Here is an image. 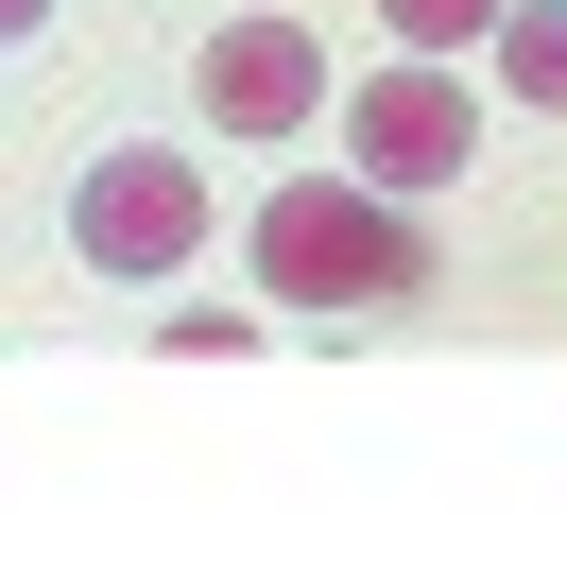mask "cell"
Here are the masks:
<instances>
[{"mask_svg":"<svg viewBox=\"0 0 567 567\" xmlns=\"http://www.w3.org/2000/svg\"><path fill=\"white\" fill-rule=\"evenodd\" d=\"M258 292H276V310H395V292H413L395 189H276V207H258Z\"/></svg>","mask_w":567,"mask_h":567,"instance_id":"cell-1","label":"cell"},{"mask_svg":"<svg viewBox=\"0 0 567 567\" xmlns=\"http://www.w3.org/2000/svg\"><path fill=\"white\" fill-rule=\"evenodd\" d=\"M70 258H104V276H173V258H207V173L189 155H86L70 189Z\"/></svg>","mask_w":567,"mask_h":567,"instance_id":"cell-2","label":"cell"},{"mask_svg":"<svg viewBox=\"0 0 567 567\" xmlns=\"http://www.w3.org/2000/svg\"><path fill=\"white\" fill-rule=\"evenodd\" d=\"M344 155H361V189H395V207H413V189H447L464 155H482V104H464L447 70H379L344 104Z\"/></svg>","mask_w":567,"mask_h":567,"instance_id":"cell-3","label":"cell"},{"mask_svg":"<svg viewBox=\"0 0 567 567\" xmlns=\"http://www.w3.org/2000/svg\"><path fill=\"white\" fill-rule=\"evenodd\" d=\"M207 121H224V138H292V121H327L310 18H224V35H207Z\"/></svg>","mask_w":567,"mask_h":567,"instance_id":"cell-4","label":"cell"},{"mask_svg":"<svg viewBox=\"0 0 567 567\" xmlns=\"http://www.w3.org/2000/svg\"><path fill=\"white\" fill-rule=\"evenodd\" d=\"M498 86L516 104H567V0H516L498 18Z\"/></svg>","mask_w":567,"mask_h":567,"instance_id":"cell-5","label":"cell"},{"mask_svg":"<svg viewBox=\"0 0 567 567\" xmlns=\"http://www.w3.org/2000/svg\"><path fill=\"white\" fill-rule=\"evenodd\" d=\"M379 18H395V35H413V52H464V35H498L516 0H379Z\"/></svg>","mask_w":567,"mask_h":567,"instance_id":"cell-6","label":"cell"},{"mask_svg":"<svg viewBox=\"0 0 567 567\" xmlns=\"http://www.w3.org/2000/svg\"><path fill=\"white\" fill-rule=\"evenodd\" d=\"M35 18H52V0H0V35H18V52H35Z\"/></svg>","mask_w":567,"mask_h":567,"instance_id":"cell-7","label":"cell"}]
</instances>
